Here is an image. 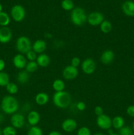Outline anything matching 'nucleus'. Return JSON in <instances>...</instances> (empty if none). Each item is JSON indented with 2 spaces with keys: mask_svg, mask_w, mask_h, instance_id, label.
Listing matches in <instances>:
<instances>
[{
  "mask_svg": "<svg viewBox=\"0 0 134 135\" xmlns=\"http://www.w3.org/2000/svg\"><path fill=\"white\" fill-rule=\"evenodd\" d=\"M110 135H119V134H116V133H113V134H110Z\"/></svg>",
  "mask_w": 134,
  "mask_h": 135,
  "instance_id": "obj_45",
  "label": "nucleus"
},
{
  "mask_svg": "<svg viewBox=\"0 0 134 135\" xmlns=\"http://www.w3.org/2000/svg\"><path fill=\"white\" fill-rule=\"evenodd\" d=\"M5 87H6V90L7 92L10 94H15L18 92V86L14 84V83H11L10 82Z\"/></svg>",
  "mask_w": 134,
  "mask_h": 135,
  "instance_id": "obj_27",
  "label": "nucleus"
},
{
  "mask_svg": "<svg viewBox=\"0 0 134 135\" xmlns=\"http://www.w3.org/2000/svg\"><path fill=\"white\" fill-rule=\"evenodd\" d=\"M29 79H30V75L29 73L26 71H20L17 76V80L20 84H26L28 82Z\"/></svg>",
  "mask_w": 134,
  "mask_h": 135,
  "instance_id": "obj_20",
  "label": "nucleus"
},
{
  "mask_svg": "<svg viewBox=\"0 0 134 135\" xmlns=\"http://www.w3.org/2000/svg\"><path fill=\"white\" fill-rule=\"evenodd\" d=\"M48 135H62L60 133H59V131H53L50 132L49 133Z\"/></svg>",
  "mask_w": 134,
  "mask_h": 135,
  "instance_id": "obj_39",
  "label": "nucleus"
},
{
  "mask_svg": "<svg viewBox=\"0 0 134 135\" xmlns=\"http://www.w3.org/2000/svg\"><path fill=\"white\" fill-rule=\"evenodd\" d=\"M2 135H17V131L13 126H7L2 130Z\"/></svg>",
  "mask_w": 134,
  "mask_h": 135,
  "instance_id": "obj_29",
  "label": "nucleus"
},
{
  "mask_svg": "<svg viewBox=\"0 0 134 135\" xmlns=\"http://www.w3.org/2000/svg\"><path fill=\"white\" fill-rule=\"evenodd\" d=\"M27 121L32 127L36 126L40 121V115L36 111H31L28 115Z\"/></svg>",
  "mask_w": 134,
  "mask_h": 135,
  "instance_id": "obj_16",
  "label": "nucleus"
},
{
  "mask_svg": "<svg viewBox=\"0 0 134 135\" xmlns=\"http://www.w3.org/2000/svg\"><path fill=\"white\" fill-rule=\"evenodd\" d=\"M27 135H43V131L39 127L32 126L28 131Z\"/></svg>",
  "mask_w": 134,
  "mask_h": 135,
  "instance_id": "obj_28",
  "label": "nucleus"
},
{
  "mask_svg": "<svg viewBox=\"0 0 134 135\" xmlns=\"http://www.w3.org/2000/svg\"><path fill=\"white\" fill-rule=\"evenodd\" d=\"M125 121L121 116H116L112 119V126L115 129H120L124 126Z\"/></svg>",
  "mask_w": 134,
  "mask_h": 135,
  "instance_id": "obj_21",
  "label": "nucleus"
},
{
  "mask_svg": "<svg viewBox=\"0 0 134 135\" xmlns=\"http://www.w3.org/2000/svg\"><path fill=\"white\" fill-rule=\"evenodd\" d=\"M11 126L15 129H21L25 124V117L20 113H14L11 117Z\"/></svg>",
  "mask_w": 134,
  "mask_h": 135,
  "instance_id": "obj_10",
  "label": "nucleus"
},
{
  "mask_svg": "<svg viewBox=\"0 0 134 135\" xmlns=\"http://www.w3.org/2000/svg\"><path fill=\"white\" fill-rule=\"evenodd\" d=\"M38 67V65L35 61H29L28 63H27L25 68H26V71L28 73H34L35 71H37Z\"/></svg>",
  "mask_w": 134,
  "mask_h": 135,
  "instance_id": "obj_26",
  "label": "nucleus"
},
{
  "mask_svg": "<svg viewBox=\"0 0 134 135\" xmlns=\"http://www.w3.org/2000/svg\"><path fill=\"white\" fill-rule=\"evenodd\" d=\"M94 135H105V134H102V133H95Z\"/></svg>",
  "mask_w": 134,
  "mask_h": 135,
  "instance_id": "obj_41",
  "label": "nucleus"
},
{
  "mask_svg": "<svg viewBox=\"0 0 134 135\" xmlns=\"http://www.w3.org/2000/svg\"><path fill=\"white\" fill-rule=\"evenodd\" d=\"M51 59L49 56L45 54H41L37 57L36 63L41 67H46L49 65Z\"/></svg>",
  "mask_w": 134,
  "mask_h": 135,
  "instance_id": "obj_18",
  "label": "nucleus"
},
{
  "mask_svg": "<svg viewBox=\"0 0 134 135\" xmlns=\"http://www.w3.org/2000/svg\"><path fill=\"white\" fill-rule=\"evenodd\" d=\"M61 6L63 9L66 11L72 10L74 8V3L72 0H63L62 1Z\"/></svg>",
  "mask_w": 134,
  "mask_h": 135,
  "instance_id": "obj_30",
  "label": "nucleus"
},
{
  "mask_svg": "<svg viewBox=\"0 0 134 135\" xmlns=\"http://www.w3.org/2000/svg\"><path fill=\"white\" fill-rule=\"evenodd\" d=\"M1 10H2V6H1V3H0V12H1Z\"/></svg>",
  "mask_w": 134,
  "mask_h": 135,
  "instance_id": "obj_42",
  "label": "nucleus"
},
{
  "mask_svg": "<svg viewBox=\"0 0 134 135\" xmlns=\"http://www.w3.org/2000/svg\"><path fill=\"white\" fill-rule=\"evenodd\" d=\"M10 22V18L7 13L5 12H0V26H7Z\"/></svg>",
  "mask_w": 134,
  "mask_h": 135,
  "instance_id": "obj_24",
  "label": "nucleus"
},
{
  "mask_svg": "<svg viewBox=\"0 0 134 135\" xmlns=\"http://www.w3.org/2000/svg\"><path fill=\"white\" fill-rule=\"evenodd\" d=\"M119 135H134L132 129L128 126H123L120 129Z\"/></svg>",
  "mask_w": 134,
  "mask_h": 135,
  "instance_id": "obj_31",
  "label": "nucleus"
},
{
  "mask_svg": "<svg viewBox=\"0 0 134 135\" xmlns=\"http://www.w3.org/2000/svg\"><path fill=\"white\" fill-rule=\"evenodd\" d=\"M49 100V97L48 94L45 92H39L37 94L35 97V102L38 105H44L48 103Z\"/></svg>",
  "mask_w": 134,
  "mask_h": 135,
  "instance_id": "obj_19",
  "label": "nucleus"
},
{
  "mask_svg": "<svg viewBox=\"0 0 134 135\" xmlns=\"http://www.w3.org/2000/svg\"><path fill=\"white\" fill-rule=\"evenodd\" d=\"M94 112H95V115L97 116V117L104 114V111H103V109H102V108L101 106H99V105L98 106H96L95 108Z\"/></svg>",
  "mask_w": 134,
  "mask_h": 135,
  "instance_id": "obj_35",
  "label": "nucleus"
},
{
  "mask_svg": "<svg viewBox=\"0 0 134 135\" xmlns=\"http://www.w3.org/2000/svg\"><path fill=\"white\" fill-rule=\"evenodd\" d=\"M26 58H27L28 60H29V61H35L37 59V55L36 53L34 52L33 50H30L26 54Z\"/></svg>",
  "mask_w": 134,
  "mask_h": 135,
  "instance_id": "obj_33",
  "label": "nucleus"
},
{
  "mask_svg": "<svg viewBox=\"0 0 134 135\" xmlns=\"http://www.w3.org/2000/svg\"><path fill=\"white\" fill-rule=\"evenodd\" d=\"M46 48H47V44L45 41L40 39L35 41L32 47L33 51L36 54H42L45 51Z\"/></svg>",
  "mask_w": 134,
  "mask_h": 135,
  "instance_id": "obj_15",
  "label": "nucleus"
},
{
  "mask_svg": "<svg viewBox=\"0 0 134 135\" xmlns=\"http://www.w3.org/2000/svg\"><path fill=\"white\" fill-rule=\"evenodd\" d=\"M127 113L128 115H130V117H134V105H130L128 108H127Z\"/></svg>",
  "mask_w": 134,
  "mask_h": 135,
  "instance_id": "obj_37",
  "label": "nucleus"
},
{
  "mask_svg": "<svg viewBox=\"0 0 134 135\" xmlns=\"http://www.w3.org/2000/svg\"><path fill=\"white\" fill-rule=\"evenodd\" d=\"M76 108L80 112H83L85 109V108H86V105L84 102H79L77 104H76Z\"/></svg>",
  "mask_w": 134,
  "mask_h": 135,
  "instance_id": "obj_36",
  "label": "nucleus"
},
{
  "mask_svg": "<svg viewBox=\"0 0 134 135\" xmlns=\"http://www.w3.org/2000/svg\"><path fill=\"white\" fill-rule=\"evenodd\" d=\"M80 63H81V61H80V58L78 57H74L72 58V60H71L70 65L78 68V67L80 65Z\"/></svg>",
  "mask_w": 134,
  "mask_h": 135,
  "instance_id": "obj_34",
  "label": "nucleus"
},
{
  "mask_svg": "<svg viewBox=\"0 0 134 135\" xmlns=\"http://www.w3.org/2000/svg\"><path fill=\"white\" fill-rule=\"evenodd\" d=\"M78 124L75 119L72 118H68L64 120L62 123L61 127L64 131L66 133H72L77 128Z\"/></svg>",
  "mask_w": 134,
  "mask_h": 135,
  "instance_id": "obj_12",
  "label": "nucleus"
},
{
  "mask_svg": "<svg viewBox=\"0 0 134 135\" xmlns=\"http://www.w3.org/2000/svg\"><path fill=\"white\" fill-rule=\"evenodd\" d=\"M100 28L102 32L108 34L112 30V24L110 21L107 20H104L102 23L100 25Z\"/></svg>",
  "mask_w": 134,
  "mask_h": 135,
  "instance_id": "obj_23",
  "label": "nucleus"
},
{
  "mask_svg": "<svg viewBox=\"0 0 134 135\" xmlns=\"http://www.w3.org/2000/svg\"><path fill=\"white\" fill-rule=\"evenodd\" d=\"M11 16L16 22H21L25 17V10L22 6L16 5L11 9Z\"/></svg>",
  "mask_w": 134,
  "mask_h": 135,
  "instance_id": "obj_7",
  "label": "nucleus"
},
{
  "mask_svg": "<svg viewBox=\"0 0 134 135\" xmlns=\"http://www.w3.org/2000/svg\"><path fill=\"white\" fill-rule=\"evenodd\" d=\"M133 129L134 131V121H133Z\"/></svg>",
  "mask_w": 134,
  "mask_h": 135,
  "instance_id": "obj_44",
  "label": "nucleus"
},
{
  "mask_svg": "<svg viewBox=\"0 0 134 135\" xmlns=\"http://www.w3.org/2000/svg\"><path fill=\"white\" fill-rule=\"evenodd\" d=\"M91 131L87 127H82L78 131L77 135H91Z\"/></svg>",
  "mask_w": 134,
  "mask_h": 135,
  "instance_id": "obj_32",
  "label": "nucleus"
},
{
  "mask_svg": "<svg viewBox=\"0 0 134 135\" xmlns=\"http://www.w3.org/2000/svg\"><path fill=\"white\" fill-rule=\"evenodd\" d=\"M122 11L128 17L134 16V2L132 1H126L122 5Z\"/></svg>",
  "mask_w": 134,
  "mask_h": 135,
  "instance_id": "obj_17",
  "label": "nucleus"
},
{
  "mask_svg": "<svg viewBox=\"0 0 134 135\" xmlns=\"http://www.w3.org/2000/svg\"><path fill=\"white\" fill-rule=\"evenodd\" d=\"M5 67V62L3 59H0V72H2Z\"/></svg>",
  "mask_w": 134,
  "mask_h": 135,
  "instance_id": "obj_38",
  "label": "nucleus"
},
{
  "mask_svg": "<svg viewBox=\"0 0 134 135\" xmlns=\"http://www.w3.org/2000/svg\"><path fill=\"white\" fill-rule=\"evenodd\" d=\"M13 34L12 31L7 26L0 28V43L7 44L11 40Z\"/></svg>",
  "mask_w": 134,
  "mask_h": 135,
  "instance_id": "obj_11",
  "label": "nucleus"
},
{
  "mask_svg": "<svg viewBox=\"0 0 134 135\" xmlns=\"http://www.w3.org/2000/svg\"><path fill=\"white\" fill-rule=\"evenodd\" d=\"M10 83L9 76L7 73L0 72V86H6Z\"/></svg>",
  "mask_w": 134,
  "mask_h": 135,
  "instance_id": "obj_25",
  "label": "nucleus"
},
{
  "mask_svg": "<svg viewBox=\"0 0 134 135\" xmlns=\"http://www.w3.org/2000/svg\"><path fill=\"white\" fill-rule=\"evenodd\" d=\"M32 43L28 37L22 36L18 38L16 42V47L17 50L20 54H25L28 52L32 50Z\"/></svg>",
  "mask_w": 134,
  "mask_h": 135,
  "instance_id": "obj_4",
  "label": "nucleus"
},
{
  "mask_svg": "<svg viewBox=\"0 0 134 135\" xmlns=\"http://www.w3.org/2000/svg\"><path fill=\"white\" fill-rule=\"evenodd\" d=\"M114 53L112 50H107L104 51L101 55V61L104 65H109L114 59Z\"/></svg>",
  "mask_w": 134,
  "mask_h": 135,
  "instance_id": "obj_14",
  "label": "nucleus"
},
{
  "mask_svg": "<svg viewBox=\"0 0 134 135\" xmlns=\"http://www.w3.org/2000/svg\"><path fill=\"white\" fill-rule=\"evenodd\" d=\"M87 20L85 11L80 7L75 8L71 13V21L76 26H81Z\"/></svg>",
  "mask_w": 134,
  "mask_h": 135,
  "instance_id": "obj_3",
  "label": "nucleus"
},
{
  "mask_svg": "<svg viewBox=\"0 0 134 135\" xmlns=\"http://www.w3.org/2000/svg\"><path fill=\"white\" fill-rule=\"evenodd\" d=\"M3 119H4L3 116L2 114H1V113H0V123L2 122V121H3Z\"/></svg>",
  "mask_w": 134,
  "mask_h": 135,
  "instance_id": "obj_40",
  "label": "nucleus"
},
{
  "mask_svg": "<svg viewBox=\"0 0 134 135\" xmlns=\"http://www.w3.org/2000/svg\"><path fill=\"white\" fill-rule=\"evenodd\" d=\"M88 23L93 26H97L101 25L104 21V16L99 12H93L90 13L87 17Z\"/></svg>",
  "mask_w": 134,
  "mask_h": 135,
  "instance_id": "obj_9",
  "label": "nucleus"
},
{
  "mask_svg": "<svg viewBox=\"0 0 134 135\" xmlns=\"http://www.w3.org/2000/svg\"><path fill=\"white\" fill-rule=\"evenodd\" d=\"M78 75V70L76 67L68 65L63 69V76L67 80H72L76 79Z\"/></svg>",
  "mask_w": 134,
  "mask_h": 135,
  "instance_id": "obj_8",
  "label": "nucleus"
},
{
  "mask_svg": "<svg viewBox=\"0 0 134 135\" xmlns=\"http://www.w3.org/2000/svg\"><path fill=\"white\" fill-rule=\"evenodd\" d=\"M72 100L70 94L65 91L57 92L53 96V102L56 107L61 109H65L70 105Z\"/></svg>",
  "mask_w": 134,
  "mask_h": 135,
  "instance_id": "obj_2",
  "label": "nucleus"
},
{
  "mask_svg": "<svg viewBox=\"0 0 134 135\" xmlns=\"http://www.w3.org/2000/svg\"><path fill=\"white\" fill-rule=\"evenodd\" d=\"M81 67L84 73L86 75H92L96 69V63L93 59L87 58L81 63Z\"/></svg>",
  "mask_w": 134,
  "mask_h": 135,
  "instance_id": "obj_6",
  "label": "nucleus"
},
{
  "mask_svg": "<svg viewBox=\"0 0 134 135\" xmlns=\"http://www.w3.org/2000/svg\"><path fill=\"white\" fill-rule=\"evenodd\" d=\"M52 86L55 92H62V91H64L65 88V84H64V82L61 79H56L53 83Z\"/></svg>",
  "mask_w": 134,
  "mask_h": 135,
  "instance_id": "obj_22",
  "label": "nucleus"
},
{
  "mask_svg": "<svg viewBox=\"0 0 134 135\" xmlns=\"http://www.w3.org/2000/svg\"><path fill=\"white\" fill-rule=\"evenodd\" d=\"M0 135H2V131L1 129H0Z\"/></svg>",
  "mask_w": 134,
  "mask_h": 135,
  "instance_id": "obj_43",
  "label": "nucleus"
},
{
  "mask_svg": "<svg viewBox=\"0 0 134 135\" xmlns=\"http://www.w3.org/2000/svg\"><path fill=\"white\" fill-rule=\"evenodd\" d=\"M13 63L16 68L18 69H22L26 67L27 61L22 54H18L13 57Z\"/></svg>",
  "mask_w": 134,
  "mask_h": 135,
  "instance_id": "obj_13",
  "label": "nucleus"
},
{
  "mask_svg": "<svg viewBox=\"0 0 134 135\" xmlns=\"http://www.w3.org/2000/svg\"><path fill=\"white\" fill-rule=\"evenodd\" d=\"M18 102L17 99L12 96H6L2 99L1 108L6 114H14L18 109Z\"/></svg>",
  "mask_w": 134,
  "mask_h": 135,
  "instance_id": "obj_1",
  "label": "nucleus"
},
{
  "mask_svg": "<svg viewBox=\"0 0 134 135\" xmlns=\"http://www.w3.org/2000/svg\"><path fill=\"white\" fill-rule=\"evenodd\" d=\"M96 123L97 126L103 130H109L112 127L111 118L105 113L97 117Z\"/></svg>",
  "mask_w": 134,
  "mask_h": 135,
  "instance_id": "obj_5",
  "label": "nucleus"
}]
</instances>
